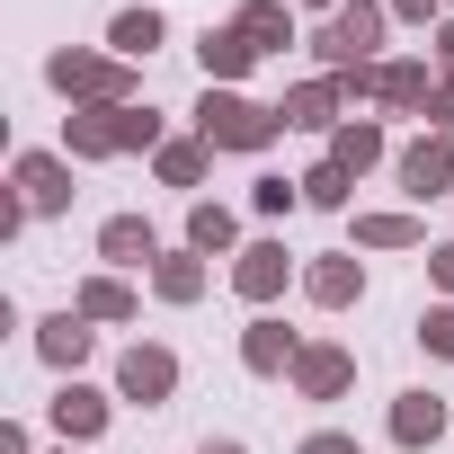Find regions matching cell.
I'll return each instance as SVG.
<instances>
[{
  "instance_id": "cell-4",
  "label": "cell",
  "mask_w": 454,
  "mask_h": 454,
  "mask_svg": "<svg viewBox=\"0 0 454 454\" xmlns=\"http://www.w3.org/2000/svg\"><path fill=\"white\" fill-rule=\"evenodd\" d=\"M178 392V348H160V339H134L125 356H116V401H143V410H160Z\"/></svg>"
},
{
  "instance_id": "cell-23",
  "label": "cell",
  "mask_w": 454,
  "mask_h": 454,
  "mask_svg": "<svg viewBox=\"0 0 454 454\" xmlns=\"http://www.w3.org/2000/svg\"><path fill=\"white\" fill-rule=\"evenodd\" d=\"M383 152H392V143H383V125H374V116H348V125L330 134V160H339L348 178H365V169H374Z\"/></svg>"
},
{
  "instance_id": "cell-39",
  "label": "cell",
  "mask_w": 454,
  "mask_h": 454,
  "mask_svg": "<svg viewBox=\"0 0 454 454\" xmlns=\"http://www.w3.org/2000/svg\"><path fill=\"white\" fill-rule=\"evenodd\" d=\"M445 10H454V0H445Z\"/></svg>"
},
{
  "instance_id": "cell-30",
  "label": "cell",
  "mask_w": 454,
  "mask_h": 454,
  "mask_svg": "<svg viewBox=\"0 0 454 454\" xmlns=\"http://www.w3.org/2000/svg\"><path fill=\"white\" fill-rule=\"evenodd\" d=\"M294 454H365V445H356V436H348V427H312V436H303V445H294Z\"/></svg>"
},
{
  "instance_id": "cell-7",
  "label": "cell",
  "mask_w": 454,
  "mask_h": 454,
  "mask_svg": "<svg viewBox=\"0 0 454 454\" xmlns=\"http://www.w3.org/2000/svg\"><path fill=\"white\" fill-rule=\"evenodd\" d=\"M10 187L27 196V214H72V152H19Z\"/></svg>"
},
{
  "instance_id": "cell-10",
  "label": "cell",
  "mask_w": 454,
  "mask_h": 454,
  "mask_svg": "<svg viewBox=\"0 0 454 454\" xmlns=\"http://www.w3.org/2000/svg\"><path fill=\"white\" fill-rule=\"evenodd\" d=\"M374 98H383L392 116H427V107H436V72H427L419 54H392V63H374Z\"/></svg>"
},
{
  "instance_id": "cell-17",
  "label": "cell",
  "mask_w": 454,
  "mask_h": 454,
  "mask_svg": "<svg viewBox=\"0 0 454 454\" xmlns=\"http://www.w3.org/2000/svg\"><path fill=\"white\" fill-rule=\"evenodd\" d=\"M196 63H205V90H232V81L259 63V45H250L241 27H205V36H196Z\"/></svg>"
},
{
  "instance_id": "cell-9",
  "label": "cell",
  "mask_w": 454,
  "mask_h": 454,
  "mask_svg": "<svg viewBox=\"0 0 454 454\" xmlns=\"http://www.w3.org/2000/svg\"><path fill=\"white\" fill-rule=\"evenodd\" d=\"M303 401H348V383H356V356L339 348V339H303V356H294V374H286Z\"/></svg>"
},
{
  "instance_id": "cell-11",
  "label": "cell",
  "mask_w": 454,
  "mask_h": 454,
  "mask_svg": "<svg viewBox=\"0 0 454 454\" xmlns=\"http://www.w3.org/2000/svg\"><path fill=\"white\" fill-rule=\"evenodd\" d=\"M277 107H286V134H339L348 125V90L339 81H294Z\"/></svg>"
},
{
  "instance_id": "cell-22",
  "label": "cell",
  "mask_w": 454,
  "mask_h": 454,
  "mask_svg": "<svg viewBox=\"0 0 454 454\" xmlns=\"http://www.w3.org/2000/svg\"><path fill=\"white\" fill-rule=\"evenodd\" d=\"M160 36H169V19H160V10H116V19H107V54H125V63L160 54Z\"/></svg>"
},
{
  "instance_id": "cell-5",
  "label": "cell",
  "mask_w": 454,
  "mask_h": 454,
  "mask_svg": "<svg viewBox=\"0 0 454 454\" xmlns=\"http://www.w3.org/2000/svg\"><path fill=\"white\" fill-rule=\"evenodd\" d=\"M45 419H54V436H63V445H90V436H107V419H116V401H107L98 383H81V374H63V383H54V401H45Z\"/></svg>"
},
{
  "instance_id": "cell-32",
  "label": "cell",
  "mask_w": 454,
  "mask_h": 454,
  "mask_svg": "<svg viewBox=\"0 0 454 454\" xmlns=\"http://www.w3.org/2000/svg\"><path fill=\"white\" fill-rule=\"evenodd\" d=\"M427 116H436V134H454V72H436V107Z\"/></svg>"
},
{
  "instance_id": "cell-31",
  "label": "cell",
  "mask_w": 454,
  "mask_h": 454,
  "mask_svg": "<svg viewBox=\"0 0 454 454\" xmlns=\"http://www.w3.org/2000/svg\"><path fill=\"white\" fill-rule=\"evenodd\" d=\"M383 10H392V19H419V27H436V19H445V0H383Z\"/></svg>"
},
{
  "instance_id": "cell-36",
  "label": "cell",
  "mask_w": 454,
  "mask_h": 454,
  "mask_svg": "<svg viewBox=\"0 0 454 454\" xmlns=\"http://www.w3.org/2000/svg\"><path fill=\"white\" fill-rule=\"evenodd\" d=\"M196 454H250V445H241V436H205Z\"/></svg>"
},
{
  "instance_id": "cell-33",
  "label": "cell",
  "mask_w": 454,
  "mask_h": 454,
  "mask_svg": "<svg viewBox=\"0 0 454 454\" xmlns=\"http://www.w3.org/2000/svg\"><path fill=\"white\" fill-rule=\"evenodd\" d=\"M427 277H436V294H454V241H436V250H427Z\"/></svg>"
},
{
  "instance_id": "cell-21",
  "label": "cell",
  "mask_w": 454,
  "mask_h": 454,
  "mask_svg": "<svg viewBox=\"0 0 454 454\" xmlns=\"http://www.w3.org/2000/svg\"><path fill=\"white\" fill-rule=\"evenodd\" d=\"M152 169H160V187H205V169H214V143H205V134H169V143L152 152Z\"/></svg>"
},
{
  "instance_id": "cell-8",
  "label": "cell",
  "mask_w": 454,
  "mask_h": 454,
  "mask_svg": "<svg viewBox=\"0 0 454 454\" xmlns=\"http://www.w3.org/2000/svg\"><path fill=\"white\" fill-rule=\"evenodd\" d=\"M286 277H294V259H286V241H277V232H259V241L232 259V294H241V303H259V312L286 294Z\"/></svg>"
},
{
  "instance_id": "cell-28",
  "label": "cell",
  "mask_w": 454,
  "mask_h": 454,
  "mask_svg": "<svg viewBox=\"0 0 454 454\" xmlns=\"http://www.w3.org/2000/svg\"><path fill=\"white\" fill-rule=\"evenodd\" d=\"M294 205H303V178H277V169H268V178H250V214H268V223H286Z\"/></svg>"
},
{
  "instance_id": "cell-2",
  "label": "cell",
  "mask_w": 454,
  "mask_h": 454,
  "mask_svg": "<svg viewBox=\"0 0 454 454\" xmlns=\"http://www.w3.org/2000/svg\"><path fill=\"white\" fill-rule=\"evenodd\" d=\"M196 134H205L214 152H268V143L286 134V107H259V98H241V90H205V98H196Z\"/></svg>"
},
{
  "instance_id": "cell-1",
  "label": "cell",
  "mask_w": 454,
  "mask_h": 454,
  "mask_svg": "<svg viewBox=\"0 0 454 454\" xmlns=\"http://www.w3.org/2000/svg\"><path fill=\"white\" fill-rule=\"evenodd\" d=\"M45 81H54L72 107H134V63H125V54L63 45V54H45Z\"/></svg>"
},
{
  "instance_id": "cell-34",
  "label": "cell",
  "mask_w": 454,
  "mask_h": 454,
  "mask_svg": "<svg viewBox=\"0 0 454 454\" xmlns=\"http://www.w3.org/2000/svg\"><path fill=\"white\" fill-rule=\"evenodd\" d=\"M436 63H445V72H454V10H445V19H436Z\"/></svg>"
},
{
  "instance_id": "cell-12",
  "label": "cell",
  "mask_w": 454,
  "mask_h": 454,
  "mask_svg": "<svg viewBox=\"0 0 454 454\" xmlns=\"http://www.w3.org/2000/svg\"><path fill=\"white\" fill-rule=\"evenodd\" d=\"M303 294H312L321 312H348V303H365V259H356V250H321V259L303 268Z\"/></svg>"
},
{
  "instance_id": "cell-20",
  "label": "cell",
  "mask_w": 454,
  "mask_h": 454,
  "mask_svg": "<svg viewBox=\"0 0 454 454\" xmlns=\"http://www.w3.org/2000/svg\"><path fill=\"white\" fill-rule=\"evenodd\" d=\"M232 27H241V36L259 45V63L294 45V10H286V0H241V10H232Z\"/></svg>"
},
{
  "instance_id": "cell-18",
  "label": "cell",
  "mask_w": 454,
  "mask_h": 454,
  "mask_svg": "<svg viewBox=\"0 0 454 454\" xmlns=\"http://www.w3.org/2000/svg\"><path fill=\"white\" fill-rule=\"evenodd\" d=\"M187 250H205V259L232 250V259H241V250H250V241H241V214L214 205V196H196V205H187Z\"/></svg>"
},
{
  "instance_id": "cell-37",
  "label": "cell",
  "mask_w": 454,
  "mask_h": 454,
  "mask_svg": "<svg viewBox=\"0 0 454 454\" xmlns=\"http://www.w3.org/2000/svg\"><path fill=\"white\" fill-rule=\"evenodd\" d=\"M303 10H330V19H339V10H348V0H303Z\"/></svg>"
},
{
  "instance_id": "cell-14",
  "label": "cell",
  "mask_w": 454,
  "mask_h": 454,
  "mask_svg": "<svg viewBox=\"0 0 454 454\" xmlns=\"http://www.w3.org/2000/svg\"><path fill=\"white\" fill-rule=\"evenodd\" d=\"M63 152L72 160H116L125 152V107H72L63 116Z\"/></svg>"
},
{
  "instance_id": "cell-27",
  "label": "cell",
  "mask_w": 454,
  "mask_h": 454,
  "mask_svg": "<svg viewBox=\"0 0 454 454\" xmlns=\"http://www.w3.org/2000/svg\"><path fill=\"white\" fill-rule=\"evenodd\" d=\"M348 196H356V178H348L339 160H312V169H303V205H321V214H348Z\"/></svg>"
},
{
  "instance_id": "cell-35",
  "label": "cell",
  "mask_w": 454,
  "mask_h": 454,
  "mask_svg": "<svg viewBox=\"0 0 454 454\" xmlns=\"http://www.w3.org/2000/svg\"><path fill=\"white\" fill-rule=\"evenodd\" d=\"M0 454H36V445H27V427H19V419H10V427H0Z\"/></svg>"
},
{
  "instance_id": "cell-24",
  "label": "cell",
  "mask_w": 454,
  "mask_h": 454,
  "mask_svg": "<svg viewBox=\"0 0 454 454\" xmlns=\"http://www.w3.org/2000/svg\"><path fill=\"white\" fill-rule=\"evenodd\" d=\"M152 294H160V303H196V294H205V250H160Z\"/></svg>"
},
{
  "instance_id": "cell-25",
  "label": "cell",
  "mask_w": 454,
  "mask_h": 454,
  "mask_svg": "<svg viewBox=\"0 0 454 454\" xmlns=\"http://www.w3.org/2000/svg\"><path fill=\"white\" fill-rule=\"evenodd\" d=\"M72 312H81V321H134L143 303H134V286H125V277H81Z\"/></svg>"
},
{
  "instance_id": "cell-26",
  "label": "cell",
  "mask_w": 454,
  "mask_h": 454,
  "mask_svg": "<svg viewBox=\"0 0 454 454\" xmlns=\"http://www.w3.org/2000/svg\"><path fill=\"white\" fill-rule=\"evenodd\" d=\"M419 214H356V250H419Z\"/></svg>"
},
{
  "instance_id": "cell-6",
  "label": "cell",
  "mask_w": 454,
  "mask_h": 454,
  "mask_svg": "<svg viewBox=\"0 0 454 454\" xmlns=\"http://www.w3.org/2000/svg\"><path fill=\"white\" fill-rule=\"evenodd\" d=\"M392 178H401V196H454V134H419V143H401L392 152Z\"/></svg>"
},
{
  "instance_id": "cell-3",
  "label": "cell",
  "mask_w": 454,
  "mask_h": 454,
  "mask_svg": "<svg viewBox=\"0 0 454 454\" xmlns=\"http://www.w3.org/2000/svg\"><path fill=\"white\" fill-rule=\"evenodd\" d=\"M383 27H392V10H383V0H348L339 19H321L312 54H321L330 72H365V63H374V45H383Z\"/></svg>"
},
{
  "instance_id": "cell-19",
  "label": "cell",
  "mask_w": 454,
  "mask_h": 454,
  "mask_svg": "<svg viewBox=\"0 0 454 454\" xmlns=\"http://www.w3.org/2000/svg\"><path fill=\"white\" fill-rule=\"evenodd\" d=\"M436 436H445V401H436V392H401V401H392V445H401V454H427Z\"/></svg>"
},
{
  "instance_id": "cell-16",
  "label": "cell",
  "mask_w": 454,
  "mask_h": 454,
  "mask_svg": "<svg viewBox=\"0 0 454 454\" xmlns=\"http://www.w3.org/2000/svg\"><path fill=\"white\" fill-rule=\"evenodd\" d=\"M294 356H303V339L277 321V312H259L250 330H241V365L259 374V383H277V374H294Z\"/></svg>"
},
{
  "instance_id": "cell-38",
  "label": "cell",
  "mask_w": 454,
  "mask_h": 454,
  "mask_svg": "<svg viewBox=\"0 0 454 454\" xmlns=\"http://www.w3.org/2000/svg\"><path fill=\"white\" fill-rule=\"evenodd\" d=\"M54 454H81V445H54Z\"/></svg>"
},
{
  "instance_id": "cell-15",
  "label": "cell",
  "mask_w": 454,
  "mask_h": 454,
  "mask_svg": "<svg viewBox=\"0 0 454 454\" xmlns=\"http://www.w3.org/2000/svg\"><path fill=\"white\" fill-rule=\"evenodd\" d=\"M90 348H98V321H81V312H45V321H36V356H45L54 374H81Z\"/></svg>"
},
{
  "instance_id": "cell-29",
  "label": "cell",
  "mask_w": 454,
  "mask_h": 454,
  "mask_svg": "<svg viewBox=\"0 0 454 454\" xmlns=\"http://www.w3.org/2000/svg\"><path fill=\"white\" fill-rule=\"evenodd\" d=\"M419 348L454 365V303H427V312H419Z\"/></svg>"
},
{
  "instance_id": "cell-13",
  "label": "cell",
  "mask_w": 454,
  "mask_h": 454,
  "mask_svg": "<svg viewBox=\"0 0 454 454\" xmlns=\"http://www.w3.org/2000/svg\"><path fill=\"white\" fill-rule=\"evenodd\" d=\"M98 259H107V277H125V268H160V232L143 214H107L98 223Z\"/></svg>"
}]
</instances>
